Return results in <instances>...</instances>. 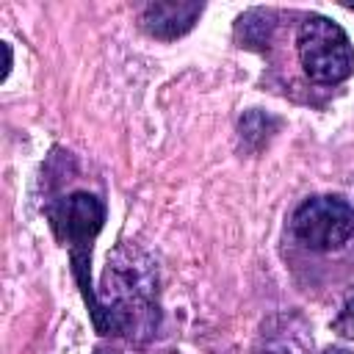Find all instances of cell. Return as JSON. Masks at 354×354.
I'll use <instances>...</instances> for the list:
<instances>
[{
    "mask_svg": "<svg viewBox=\"0 0 354 354\" xmlns=\"http://www.w3.org/2000/svg\"><path fill=\"white\" fill-rule=\"evenodd\" d=\"M102 288L111 290V301H100L97 313L91 315L100 335H152L158 326V304L149 263L138 266L133 263V254L122 263L108 260Z\"/></svg>",
    "mask_w": 354,
    "mask_h": 354,
    "instance_id": "cell-1",
    "label": "cell"
},
{
    "mask_svg": "<svg viewBox=\"0 0 354 354\" xmlns=\"http://www.w3.org/2000/svg\"><path fill=\"white\" fill-rule=\"evenodd\" d=\"M296 47L307 77L315 83H343L354 72V47L346 30L326 17L304 19Z\"/></svg>",
    "mask_w": 354,
    "mask_h": 354,
    "instance_id": "cell-2",
    "label": "cell"
},
{
    "mask_svg": "<svg viewBox=\"0 0 354 354\" xmlns=\"http://www.w3.org/2000/svg\"><path fill=\"white\" fill-rule=\"evenodd\" d=\"M55 221L61 224V230L66 235L69 260H72V271L80 285V293L88 304V313H94L97 293L91 288L88 263H91V241L97 238V232L102 230V221H105V205H102V199H97L88 191H75L61 205V213L55 216Z\"/></svg>",
    "mask_w": 354,
    "mask_h": 354,
    "instance_id": "cell-3",
    "label": "cell"
},
{
    "mask_svg": "<svg viewBox=\"0 0 354 354\" xmlns=\"http://www.w3.org/2000/svg\"><path fill=\"white\" fill-rule=\"evenodd\" d=\"M290 230L313 252L340 249L354 235V207L340 196H310L296 207Z\"/></svg>",
    "mask_w": 354,
    "mask_h": 354,
    "instance_id": "cell-4",
    "label": "cell"
},
{
    "mask_svg": "<svg viewBox=\"0 0 354 354\" xmlns=\"http://www.w3.org/2000/svg\"><path fill=\"white\" fill-rule=\"evenodd\" d=\"M202 3L194 0H158L147 3L141 11V25L149 36L158 39H177L194 28V22L202 14Z\"/></svg>",
    "mask_w": 354,
    "mask_h": 354,
    "instance_id": "cell-5",
    "label": "cell"
},
{
    "mask_svg": "<svg viewBox=\"0 0 354 354\" xmlns=\"http://www.w3.org/2000/svg\"><path fill=\"white\" fill-rule=\"evenodd\" d=\"M332 329H335L340 337L354 340V296H348V299H346V304H343L340 315L332 321Z\"/></svg>",
    "mask_w": 354,
    "mask_h": 354,
    "instance_id": "cell-6",
    "label": "cell"
},
{
    "mask_svg": "<svg viewBox=\"0 0 354 354\" xmlns=\"http://www.w3.org/2000/svg\"><path fill=\"white\" fill-rule=\"evenodd\" d=\"M3 53H6V72H3V77L8 75V69H11V47L3 41Z\"/></svg>",
    "mask_w": 354,
    "mask_h": 354,
    "instance_id": "cell-7",
    "label": "cell"
},
{
    "mask_svg": "<svg viewBox=\"0 0 354 354\" xmlns=\"http://www.w3.org/2000/svg\"><path fill=\"white\" fill-rule=\"evenodd\" d=\"M324 354H348V351H346V348H326Z\"/></svg>",
    "mask_w": 354,
    "mask_h": 354,
    "instance_id": "cell-8",
    "label": "cell"
},
{
    "mask_svg": "<svg viewBox=\"0 0 354 354\" xmlns=\"http://www.w3.org/2000/svg\"><path fill=\"white\" fill-rule=\"evenodd\" d=\"M346 8H351V11H354V6H346Z\"/></svg>",
    "mask_w": 354,
    "mask_h": 354,
    "instance_id": "cell-9",
    "label": "cell"
}]
</instances>
